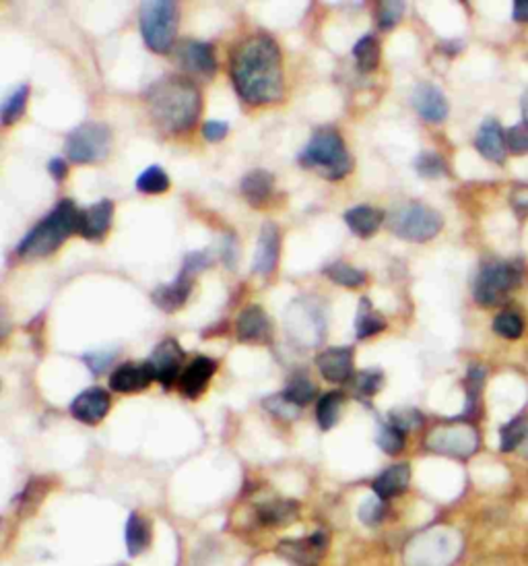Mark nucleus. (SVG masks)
I'll list each match as a JSON object with an SVG mask.
<instances>
[{"label":"nucleus","mask_w":528,"mask_h":566,"mask_svg":"<svg viewBox=\"0 0 528 566\" xmlns=\"http://www.w3.org/2000/svg\"><path fill=\"white\" fill-rule=\"evenodd\" d=\"M229 77L246 104L279 102L285 91L281 48L267 34L246 37L229 54Z\"/></svg>","instance_id":"1"},{"label":"nucleus","mask_w":528,"mask_h":566,"mask_svg":"<svg viewBox=\"0 0 528 566\" xmlns=\"http://www.w3.org/2000/svg\"><path fill=\"white\" fill-rule=\"evenodd\" d=\"M153 120L166 133H186L197 124L200 116V91L184 77H163L145 93Z\"/></svg>","instance_id":"2"},{"label":"nucleus","mask_w":528,"mask_h":566,"mask_svg":"<svg viewBox=\"0 0 528 566\" xmlns=\"http://www.w3.org/2000/svg\"><path fill=\"white\" fill-rule=\"evenodd\" d=\"M79 226L81 211L71 199H62L50 215H46L34 230L27 232L15 252L21 259L48 257L68 236L79 232Z\"/></svg>","instance_id":"3"},{"label":"nucleus","mask_w":528,"mask_h":566,"mask_svg":"<svg viewBox=\"0 0 528 566\" xmlns=\"http://www.w3.org/2000/svg\"><path fill=\"white\" fill-rule=\"evenodd\" d=\"M300 164L318 170L329 180H340L353 170V160L347 151L343 137L332 127L314 130L306 149L300 153Z\"/></svg>","instance_id":"4"},{"label":"nucleus","mask_w":528,"mask_h":566,"mask_svg":"<svg viewBox=\"0 0 528 566\" xmlns=\"http://www.w3.org/2000/svg\"><path fill=\"white\" fill-rule=\"evenodd\" d=\"M141 34L147 48L166 54L172 50L178 34V5L172 0H151L141 5L138 13Z\"/></svg>","instance_id":"5"},{"label":"nucleus","mask_w":528,"mask_h":566,"mask_svg":"<svg viewBox=\"0 0 528 566\" xmlns=\"http://www.w3.org/2000/svg\"><path fill=\"white\" fill-rule=\"evenodd\" d=\"M388 228L407 242H427L440 234V230L444 228V220L436 209L421 203H409L391 213Z\"/></svg>","instance_id":"6"},{"label":"nucleus","mask_w":528,"mask_h":566,"mask_svg":"<svg viewBox=\"0 0 528 566\" xmlns=\"http://www.w3.org/2000/svg\"><path fill=\"white\" fill-rule=\"evenodd\" d=\"M523 279V271L516 262L492 261L477 273L472 296L481 306H498Z\"/></svg>","instance_id":"7"},{"label":"nucleus","mask_w":528,"mask_h":566,"mask_svg":"<svg viewBox=\"0 0 528 566\" xmlns=\"http://www.w3.org/2000/svg\"><path fill=\"white\" fill-rule=\"evenodd\" d=\"M112 147V130L104 122H83L66 137V155L75 164L104 161Z\"/></svg>","instance_id":"8"},{"label":"nucleus","mask_w":528,"mask_h":566,"mask_svg":"<svg viewBox=\"0 0 528 566\" xmlns=\"http://www.w3.org/2000/svg\"><path fill=\"white\" fill-rule=\"evenodd\" d=\"M425 445L430 451L450 457H469L477 451L479 447V434L471 424H464L462 420L436 426L430 434H427Z\"/></svg>","instance_id":"9"},{"label":"nucleus","mask_w":528,"mask_h":566,"mask_svg":"<svg viewBox=\"0 0 528 566\" xmlns=\"http://www.w3.org/2000/svg\"><path fill=\"white\" fill-rule=\"evenodd\" d=\"M456 544L446 531H425L407 544V566H448Z\"/></svg>","instance_id":"10"},{"label":"nucleus","mask_w":528,"mask_h":566,"mask_svg":"<svg viewBox=\"0 0 528 566\" xmlns=\"http://www.w3.org/2000/svg\"><path fill=\"white\" fill-rule=\"evenodd\" d=\"M182 360H184V350L178 344L176 339H163L161 344L155 347L151 358L147 360L155 381H157L163 389H169L176 381H180L182 376Z\"/></svg>","instance_id":"11"},{"label":"nucleus","mask_w":528,"mask_h":566,"mask_svg":"<svg viewBox=\"0 0 528 566\" xmlns=\"http://www.w3.org/2000/svg\"><path fill=\"white\" fill-rule=\"evenodd\" d=\"M316 366L320 370L324 381L345 385L351 383L353 375V347H330L318 354Z\"/></svg>","instance_id":"12"},{"label":"nucleus","mask_w":528,"mask_h":566,"mask_svg":"<svg viewBox=\"0 0 528 566\" xmlns=\"http://www.w3.org/2000/svg\"><path fill=\"white\" fill-rule=\"evenodd\" d=\"M279 252H281V234L275 223H264L256 244L252 271L256 275L269 277L277 269Z\"/></svg>","instance_id":"13"},{"label":"nucleus","mask_w":528,"mask_h":566,"mask_svg":"<svg viewBox=\"0 0 528 566\" xmlns=\"http://www.w3.org/2000/svg\"><path fill=\"white\" fill-rule=\"evenodd\" d=\"M110 395L99 386H91V389L76 395L71 403V414L75 420L83 424H99L110 412Z\"/></svg>","instance_id":"14"},{"label":"nucleus","mask_w":528,"mask_h":566,"mask_svg":"<svg viewBox=\"0 0 528 566\" xmlns=\"http://www.w3.org/2000/svg\"><path fill=\"white\" fill-rule=\"evenodd\" d=\"M192 285H194V273L182 267L174 282L168 285H159V288L153 292L151 298L155 302V306L163 310V313H176V310H180L186 304V300H188L192 292Z\"/></svg>","instance_id":"15"},{"label":"nucleus","mask_w":528,"mask_h":566,"mask_svg":"<svg viewBox=\"0 0 528 566\" xmlns=\"http://www.w3.org/2000/svg\"><path fill=\"white\" fill-rule=\"evenodd\" d=\"M155 381L149 364L124 362L110 375V389L116 393H138L147 389Z\"/></svg>","instance_id":"16"},{"label":"nucleus","mask_w":528,"mask_h":566,"mask_svg":"<svg viewBox=\"0 0 528 566\" xmlns=\"http://www.w3.org/2000/svg\"><path fill=\"white\" fill-rule=\"evenodd\" d=\"M238 339L244 344H256V341L270 339L273 335V324H270L269 314L259 304L246 306L238 316L236 323Z\"/></svg>","instance_id":"17"},{"label":"nucleus","mask_w":528,"mask_h":566,"mask_svg":"<svg viewBox=\"0 0 528 566\" xmlns=\"http://www.w3.org/2000/svg\"><path fill=\"white\" fill-rule=\"evenodd\" d=\"M217 370V362L207 358V355H198L197 360H192L186 370L182 372L178 386H180V393L188 399H197L205 393L207 385L211 383V378Z\"/></svg>","instance_id":"18"},{"label":"nucleus","mask_w":528,"mask_h":566,"mask_svg":"<svg viewBox=\"0 0 528 566\" xmlns=\"http://www.w3.org/2000/svg\"><path fill=\"white\" fill-rule=\"evenodd\" d=\"M413 108L427 122H442L448 116V99L436 85L421 83L413 91Z\"/></svg>","instance_id":"19"},{"label":"nucleus","mask_w":528,"mask_h":566,"mask_svg":"<svg viewBox=\"0 0 528 566\" xmlns=\"http://www.w3.org/2000/svg\"><path fill=\"white\" fill-rule=\"evenodd\" d=\"M180 62L186 71L211 77L217 71V60H215V48L208 42L200 40H188L180 50Z\"/></svg>","instance_id":"20"},{"label":"nucleus","mask_w":528,"mask_h":566,"mask_svg":"<svg viewBox=\"0 0 528 566\" xmlns=\"http://www.w3.org/2000/svg\"><path fill=\"white\" fill-rule=\"evenodd\" d=\"M475 147L485 160L493 161V164H503L508 145H506V133L502 130L498 120L489 118L481 124L479 133L475 137Z\"/></svg>","instance_id":"21"},{"label":"nucleus","mask_w":528,"mask_h":566,"mask_svg":"<svg viewBox=\"0 0 528 566\" xmlns=\"http://www.w3.org/2000/svg\"><path fill=\"white\" fill-rule=\"evenodd\" d=\"M112 217H114L112 201L110 199L99 201V203L81 211L79 234L87 240H102L112 226Z\"/></svg>","instance_id":"22"},{"label":"nucleus","mask_w":528,"mask_h":566,"mask_svg":"<svg viewBox=\"0 0 528 566\" xmlns=\"http://www.w3.org/2000/svg\"><path fill=\"white\" fill-rule=\"evenodd\" d=\"M326 548V536L322 531L314 533V536L304 540H287L279 544V552L285 558H289L291 562L300 564H316L318 558L322 556Z\"/></svg>","instance_id":"23"},{"label":"nucleus","mask_w":528,"mask_h":566,"mask_svg":"<svg viewBox=\"0 0 528 566\" xmlns=\"http://www.w3.org/2000/svg\"><path fill=\"white\" fill-rule=\"evenodd\" d=\"M239 189H242V195L248 203L252 207H262L273 195L275 178L269 170H252L242 178Z\"/></svg>","instance_id":"24"},{"label":"nucleus","mask_w":528,"mask_h":566,"mask_svg":"<svg viewBox=\"0 0 528 566\" xmlns=\"http://www.w3.org/2000/svg\"><path fill=\"white\" fill-rule=\"evenodd\" d=\"M345 223L353 234L361 238L374 236L384 223V211H380L376 207L370 205H357L345 211Z\"/></svg>","instance_id":"25"},{"label":"nucleus","mask_w":528,"mask_h":566,"mask_svg":"<svg viewBox=\"0 0 528 566\" xmlns=\"http://www.w3.org/2000/svg\"><path fill=\"white\" fill-rule=\"evenodd\" d=\"M409 479H411V469L407 463H399V465H392V468L384 469L382 474H380L376 479H374V494L378 496V499L382 500H388L392 499V496H399L407 490L409 486Z\"/></svg>","instance_id":"26"},{"label":"nucleus","mask_w":528,"mask_h":566,"mask_svg":"<svg viewBox=\"0 0 528 566\" xmlns=\"http://www.w3.org/2000/svg\"><path fill=\"white\" fill-rule=\"evenodd\" d=\"M345 403V395L340 391H330L322 395L316 403V420L322 430H330L339 422L340 407Z\"/></svg>","instance_id":"27"},{"label":"nucleus","mask_w":528,"mask_h":566,"mask_svg":"<svg viewBox=\"0 0 528 566\" xmlns=\"http://www.w3.org/2000/svg\"><path fill=\"white\" fill-rule=\"evenodd\" d=\"M384 329H386L384 316L371 308L368 298H361L360 300V314H357V321H355L357 337L370 339L371 335H378V333H382Z\"/></svg>","instance_id":"28"},{"label":"nucleus","mask_w":528,"mask_h":566,"mask_svg":"<svg viewBox=\"0 0 528 566\" xmlns=\"http://www.w3.org/2000/svg\"><path fill=\"white\" fill-rule=\"evenodd\" d=\"M151 541V530L149 523L145 521L141 515L132 513L127 521V548L130 556H138L145 552L147 546Z\"/></svg>","instance_id":"29"},{"label":"nucleus","mask_w":528,"mask_h":566,"mask_svg":"<svg viewBox=\"0 0 528 566\" xmlns=\"http://www.w3.org/2000/svg\"><path fill=\"white\" fill-rule=\"evenodd\" d=\"M316 385L310 381L306 375H295L287 381L283 389V399H287L295 407H304L308 403H312L316 397Z\"/></svg>","instance_id":"30"},{"label":"nucleus","mask_w":528,"mask_h":566,"mask_svg":"<svg viewBox=\"0 0 528 566\" xmlns=\"http://www.w3.org/2000/svg\"><path fill=\"white\" fill-rule=\"evenodd\" d=\"M380 44L376 40V36H363L360 42L355 44L353 48V57H355V62H357V68H360L361 73H371L376 71L378 65H380Z\"/></svg>","instance_id":"31"},{"label":"nucleus","mask_w":528,"mask_h":566,"mask_svg":"<svg viewBox=\"0 0 528 566\" xmlns=\"http://www.w3.org/2000/svg\"><path fill=\"white\" fill-rule=\"evenodd\" d=\"M298 515V505L291 500H275L267 502L259 509V519L262 525H283L289 523Z\"/></svg>","instance_id":"32"},{"label":"nucleus","mask_w":528,"mask_h":566,"mask_svg":"<svg viewBox=\"0 0 528 566\" xmlns=\"http://www.w3.org/2000/svg\"><path fill=\"white\" fill-rule=\"evenodd\" d=\"M382 383H384L382 370L370 368V370L357 372V375L351 378V389L357 399H370V397H374L380 389H382Z\"/></svg>","instance_id":"33"},{"label":"nucleus","mask_w":528,"mask_h":566,"mask_svg":"<svg viewBox=\"0 0 528 566\" xmlns=\"http://www.w3.org/2000/svg\"><path fill=\"white\" fill-rule=\"evenodd\" d=\"M326 277H330L332 282L343 285V288H360V285L366 283V273H363L361 269H355L351 265H347V262H332V265H329L324 269Z\"/></svg>","instance_id":"34"},{"label":"nucleus","mask_w":528,"mask_h":566,"mask_svg":"<svg viewBox=\"0 0 528 566\" xmlns=\"http://www.w3.org/2000/svg\"><path fill=\"white\" fill-rule=\"evenodd\" d=\"M526 437H528V420L523 416H518L514 417V420H510L506 426H502L500 448L503 453L514 451V448L523 443Z\"/></svg>","instance_id":"35"},{"label":"nucleus","mask_w":528,"mask_h":566,"mask_svg":"<svg viewBox=\"0 0 528 566\" xmlns=\"http://www.w3.org/2000/svg\"><path fill=\"white\" fill-rule=\"evenodd\" d=\"M137 189L145 195H159L169 189V178L159 166H149L137 178Z\"/></svg>","instance_id":"36"},{"label":"nucleus","mask_w":528,"mask_h":566,"mask_svg":"<svg viewBox=\"0 0 528 566\" xmlns=\"http://www.w3.org/2000/svg\"><path fill=\"white\" fill-rule=\"evenodd\" d=\"M27 98H29V85H19V87L5 99V104H3V124L5 127H9V124L17 122L21 118L23 112H25Z\"/></svg>","instance_id":"37"},{"label":"nucleus","mask_w":528,"mask_h":566,"mask_svg":"<svg viewBox=\"0 0 528 566\" xmlns=\"http://www.w3.org/2000/svg\"><path fill=\"white\" fill-rule=\"evenodd\" d=\"M405 438H407V432H402L401 428H396V426L388 422V424H382V428L378 430L376 443L386 455H396L405 448Z\"/></svg>","instance_id":"38"},{"label":"nucleus","mask_w":528,"mask_h":566,"mask_svg":"<svg viewBox=\"0 0 528 566\" xmlns=\"http://www.w3.org/2000/svg\"><path fill=\"white\" fill-rule=\"evenodd\" d=\"M493 331L498 333V335L506 337V339H518L520 335H523V331H524L523 316H520L518 313H514V310H503V313H500L498 316H495Z\"/></svg>","instance_id":"39"},{"label":"nucleus","mask_w":528,"mask_h":566,"mask_svg":"<svg viewBox=\"0 0 528 566\" xmlns=\"http://www.w3.org/2000/svg\"><path fill=\"white\" fill-rule=\"evenodd\" d=\"M485 376H487L485 366H481V364H471L469 375H467V412H464L467 416L475 414L479 393H481V386H483Z\"/></svg>","instance_id":"40"},{"label":"nucleus","mask_w":528,"mask_h":566,"mask_svg":"<svg viewBox=\"0 0 528 566\" xmlns=\"http://www.w3.org/2000/svg\"><path fill=\"white\" fill-rule=\"evenodd\" d=\"M415 170H417V174L423 178H440V176H446L448 166H446L444 158L438 153H421L415 160Z\"/></svg>","instance_id":"41"},{"label":"nucleus","mask_w":528,"mask_h":566,"mask_svg":"<svg viewBox=\"0 0 528 566\" xmlns=\"http://www.w3.org/2000/svg\"><path fill=\"white\" fill-rule=\"evenodd\" d=\"M402 13H405V3H394V0H386V3L378 5L376 21L380 29H392L396 23L401 21Z\"/></svg>","instance_id":"42"},{"label":"nucleus","mask_w":528,"mask_h":566,"mask_svg":"<svg viewBox=\"0 0 528 566\" xmlns=\"http://www.w3.org/2000/svg\"><path fill=\"white\" fill-rule=\"evenodd\" d=\"M384 517H386V505H384L382 499H378V496H371V499L361 502L360 521L363 525L376 527L384 521Z\"/></svg>","instance_id":"43"},{"label":"nucleus","mask_w":528,"mask_h":566,"mask_svg":"<svg viewBox=\"0 0 528 566\" xmlns=\"http://www.w3.org/2000/svg\"><path fill=\"white\" fill-rule=\"evenodd\" d=\"M388 422L396 426V428H401L402 432H409L423 424V416L417 409H394V412H391V420Z\"/></svg>","instance_id":"44"},{"label":"nucleus","mask_w":528,"mask_h":566,"mask_svg":"<svg viewBox=\"0 0 528 566\" xmlns=\"http://www.w3.org/2000/svg\"><path fill=\"white\" fill-rule=\"evenodd\" d=\"M506 145L512 153H528V124L520 122L506 130Z\"/></svg>","instance_id":"45"},{"label":"nucleus","mask_w":528,"mask_h":566,"mask_svg":"<svg viewBox=\"0 0 528 566\" xmlns=\"http://www.w3.org/2000/svg\"><path fill=\"white\" fill-rule=\"evenodd\" d=\"M208 265H211V257H208V254H207L205 251H200V252H188V254H186V257H184V261H182V267H184V269H188V271H192L194 275L200 273V271L207 269Z\"/></svg>","instance_id":"46"},{"label":"nucleus","mask_w":528,"mask_h":566,"mask_svg":"<svg viewBox=\"0 0 528 566\" xmlns=\"http://www.w3.org/2000/svg\"><path fill=\"white\" fill-rule=\"evenodd\" d=\"M228 133H229V127H228V122H223V120H208L203 127V137L211 143L223 141V139L228 137Z\"/></svg>","instance_id":"47"},{"label":"nucleus","mask_w":528,"mask_h":566,"mask_svg":"<svg viewBox=\"0 0 528 566\" xmlns=\"http://www.w3.org/2000/svg\"><path fill=\"white\" fill-rule=\"evenodd\" d=\"M512 205L518 213H528V186H516L512 192Z\"/></svg>","instance_id":"48"},{"label":"nucleus","mask_w":528,"mask_h":566,"mask_svg":"<svg viewBox=\"0 0 528 566\" xmlns=\"http://www.w3.org/2000/svg\"><path fill=\"white\" fill-rule=\"evenodd\" d=\"M85 362H87V366L91 368L93 375H102L104 368L112 362V355L107 354V355H104V358H99L97 354H91V355H87V358H85Z\"/></svg>","instance_id":"49"},{"label":"nucleus","mask_w":528,"mask_h":566,"mask_svg":"<svg viewBox=\"0 0 528 566\" xmlns=\"http://www.w3.org/2000/svg\"><path fill=\"white\" fill-rule=\"evenodd\" d=\"M48 172H50L54 178H56L58 182H60V180H65L66 174H68L66 161L62 160V158H54V160H50V161H48Z\"/></svg>","instance_id":"50"},{"label":"nucleus","mask_w":528,"mask_h":566,"mask_svg":"<svg viewBox=\"0 0 528 566\" xmlns=\"http://www.w3.org/2000/svg\"><path fill=\"white\" fill-rule=\"evenodd\" d=\"M514 21L528 23V0H516L514 3V13H512Z\"/></svg>","instance_id":"51"},{"label":"nucleus","mask_w":528,"mask_h":566,"mask_svg":"<svg viewBox=\"0 0 528 566\" xmlns=\"http://www.w3.org/2000/svg\"><path fill=\"white\" fill-rule=\"evenodd\" d=\"M520 110H523L524 124H528V89L523 93V98H520Z\"/></svg>","instance_id":"52"}]
</instances>
